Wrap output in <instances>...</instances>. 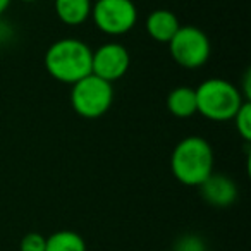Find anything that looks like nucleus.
Segmentation results:
<instances>
[{
    "mask_svg": "<svg viewBox=\"0 0 251 251\" xmlns=\"http://www.w3.org/2000/svg\"><path fill=\"white\" fill-rule=\"evenodd\" d=\"M93 50L77 38H60L45 52V69L55 81L74 84L91 74Z\"/></svg>",
    "mask_w": 251,
    "mask_h": 251,
    "instance_id": "obj_1",
    "label": "nucleus"
},
{
    "mask_svg": "<svg viewBox=\"0 0 251 251\" xmlns=\"http://www.w3.org/2000/svg\"><path fill=\"white\" fill-rule=\"evenodd\" d=\"M21 2H26V4H31V2H38V0H21Z\"/></svg>",
    "mask_w": 251,
    "mask_h": 251,
    "instance_id": "obj_17",
    "label": "nucleus"
},
{
    "mask_svg": "<svg viewBox=\"0 0 251 251\" xmlns=\"http://www.w3.org/2000/svg\"><path fill=\"white\" fill-rule=\"evenodd\" d=\"M236 131L244 141H251V103L246 100L232 117Z\"/></svg>",
    "mask_w": 251,
    "mask_h": 251,
    "instance_id": "obj_13",
    "label": "nucleus"
},
{
    "mask_svg": "<svg viewBox=\"0 0 251 251\" xmlns=\"http://www.w3.org/2000/svg\"><path fill=\"white\" fill-rule=\"evenodd\" d=\"M195 93L198 114L213 122L232 121L239 107L246 101L243 91L222 77L205 79L195 88Z\"/></svg>",
    "mask_w": 251,
    "mask_h": 251,
    "instance_id": "obj_3",
    "label": "nucleus"
},
{
    "mask_svg": "<svg viewBox=\"0 0 251 251\" xmlns=\"http://www.w3.org/2000/svg\"><path fill=\"white\" fill-rule=\"evenodd\" d=\"M45 251H86V241L74 230H57L47 237Z\"/></svg>",
    "mask_w": 251,
    "mask_h": 251,
    "instance_id": "obj_12",
    "label": "nucleus"
},
{
    "mask_svg": "<svg viewBox=\"0 0 251 251\" xmlns=\"http://www.w3.org/2000/svg\"><path fill=\"white\" fill-rule=\"evenodd\" d=\"M167 45L174 62L184 69L203 67L212 53L210 38L196 26H181Z\"/></svg>",
    "mask_w": 251,
    "mask_h": 251,
    "instance_id": "obj_5",
    "label": "nucleus"
},
{
    "mask_svg": "<svg viewBox=\"0 0 251 251\" xmlns=\"http://www.w3.org/2000/svg\"><path fill=\"white\" fill-rule=\"evenodd\" d=\"M11 5V0H0V16H4V12L9 9Z\"/></svg>",
    "mask_w": 251,
    "mask_h": 251,
    "instance_id": "obj_16",
    "label": "nucleus"
},
{
    "mask_svg": "<svg viewBox=\"0 0 251 251\" xmlns=\"http://www.w3.org/2000/svg\"><path fill=\"white\" fill-rule=\"evenodd\" d=\"M179 28H181V23H179L177 16L167 9L151 11L145 21V29H147L148 36L158 43H169Z\"/></svg>",
    "mask_w": 251,
    "mask_h": 251,
    "instance_id": "obj_9",
    "label": "nucleus"
},
{
    "mask_svg": "<svg viewBox=\"0 0 251 251\" xmlns=\"http://www.w3.org/2000/svg\"><path fill=\"white\" fill-rule=\"evenodd\" d=\"M91 0H55V14L64 25L79 26L91 16Z\"/></svg>",
    "mask_w": 251,
    "mask_h": 251,
    "instance_id": "obj_10",
    "label": "nucleus"
},
{
    "mask_svg": "<svg viewBox=\"0 0 251 251\" xmlns=\"http://www.w3.org/2000/svg\"><path fill=\"white\" fill-rule=\"evenodd\" d=\"M47 237L40 232H28L21 239L19 250L21 251H45Z\"/></svg>",
    "mask_w": 251,
    "mask_h": 251,
    "instance_id": "obj_14",
    "label": "nucleus"
},
{
    "mask_svg": "<svg viewBox=\"0 0 251 251\" xmlns=\"http://www.w3.org/2000/svg\"><path fill=\"white\" fill-rule=\"evenodd\" d=\"M71 105L84 119H98L108 112L114 103V86L108 81L88 74L71 84Z\"/></svg>",
    "mask_w": 251,
    "mask_h": 251,
    "instance_id": "obj_4",
    "label": "nucleus"
},
{
    "mask_svg": "<svg viewBox=\"0 0 251 251\" xmlns=\"http://www.w3.org/2000/svg\"><path fill=\"white\" fill-rule=\"evenodd\" d=\"M198 188L205 203L215 208H227L237 200V186L229 176L210 174Z\"/></svg>",
    "mask_w": 251,
    "mask_h": 251,
    "instance_id": "obj_8",
    "label": "nucleus"
},
{
    "mask_svg": "<svg viewBox=\"0 0 251 251\" xmlns=\"http://www.w3.org/2000/svg\"><path fill=\"white\" fill-rule=\"evenodd\" d=\"M131 66L129 50L121 43H105L91 55V74L114 84Z\"/></svg>",
    "mask_w": 251,
    "mask_h": 251,
    "instance_id": "obj_7",
    "label": "nucleus"
},
{
    "mask_svg": "<svg viewBox=\"0 0 251 251\" xmlns=\"http://www.w3.org/2000/svg\"><path fill=\"white\" fill-rule=\"evenodd\" d=\"M167 108L174 117L188 119L198 114L196 110V93L195 88L177 86L167 95Z\"/></svg>",
    "mask_w": 251,
    "mask_h": 251,
    "instance_id": "obj_11",
    "label": "nucleus"
},
{
    "mask_svg": "<svg viewBox=\"0 0 251 251\" xmlns=\"http://www.w3.org/2000/svg\"><path fill=\"white\" fill-rule=\"evenodd\" d=\"M213 148L205 138H182L171 155V169L174 177L184 186H200L213 174Z\"/></svg>",
    "mask_w": 251,
    "mask_h": 251,
    "instance_id": "obj_2",
    "label": "nucleus"
},
{
    "mask_svg": "<svg viewBox=\"0 0 251 251\" xmlns=\"http://www.w3.org/2000/svg\"><path fill=\"white\" fill-rule=\"evenodd\" d=\"M90 18L98 31L108 36H122L136 26L138 9L133 0H97L91 4Z\"/></svg>",
    "mask_w": 251,
    "mask_h": 251,
    "instance_id": "obj_6",
    "label": "nucleus"
},
{
    "mask_svg": "<svg viewBox=\"0 0 251 251\" xmlns=\"http://www.w3.org/2000/svg\"><path fill=\"white\" fill-rule=\"evenodd\" d=\"M174 251H206L205 244H203L201 237L195 236V234H188L177 239L174 244Z\"/></svg>",
    "mask_w": 251,
    "mask_h": 251,
    "instance_id": "obj_15",
    "label": "nucleus"
}]
</instances>
